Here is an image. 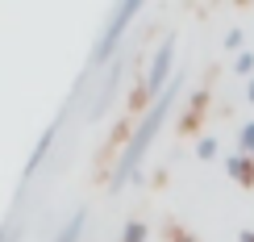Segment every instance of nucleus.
<instances>
[{
  "label": "nucleus",
  "mask_w": 254,
  "mask_h": 242,
  "mask_svg": "<svg viewBox=\"0 0 254 242\" xmlns=\"http://www.w3.org/2000/svg\"><path fill=\"white\" fill-rule=\"evenodd\" d=\"M175 96H179V80H171V83H167V92L150 104V113H146V117H142V125L133 130V138H129V146H125V155H121L117 171H113V180H109L113 188H121V184L137 171V163H142V155L150 151V142H154L158 125H163V121H167V113H171V100H175Z\"/></svg>",
  "instance_id": "obj_1"
},
{
  "label": "nucleus",
  "mask_w": 254,
  "mask_h": 242,
  "mask_svg": "<svg viewBox=\"0 0 254 242\" xmlns=\"http://www.w3.org/2000/svg\"><path fill=\"white\" fill-rule=\"evenodd\" d=\"M171 59H175V38H167L163 46L154 50V59H150V71H146V96L150 100H158L167 92V83H171Z\"/></svg>",
  "instance_id": "obj_2"
},
{
  "label": "nucleus",
  "mask_w": 254,
  "mask_h": 242,
  "mask_svg": "<svg viewBox=\"0 0 254 242\" xmlns=\"http://www.w3.org/2000/svg\"><path fill=\"white\" fill-rule=\"evenodd\" d=\"M137 8H142V4H137V0H129V4H121V8H117V17L109 21V34L100 38V46H96V55H92V59H96V63H104V59L113 55V46H117V38H121V29H125V25H129V21L137 17Z\"/></svg>",
  "instance_id": "obj_3"
},
{
  "label": "nucleus",
  "mask_w": 254,
  "mask_h": 242,
  "mask_svg": "<svg viewBox=\"0 0 254 242\" xmlns=\"http://www.w3.org/2000/svg\"><path fill=\"white\" fill-rule=\"evenodd\" d=\"M225 167H229V180H238V184H246V188L254 184V159H250V155H234Z\"/></svg>",
  "instance_id": "obj_4"
},
{
  "label": "nucleus",
  "mask_w": 254,
  "mask_h": 242,
  "mask_svg": "<svg viewBox=\"0 0 254 242\" xmlns=\"http://www.w3.org/2000/svg\"><path fill=\"white\" fill-rule=\"evenodd\" d=\"M50 142H55V125H50V130H46V134H42V138H38V146H34V155H29V167H25V175H34V171H38L42 155L50 151Z\"/></svg>",
  "instance_id": "obj_5"
},
{
  "label": "nucleus",
  "mask_w": 254,
  "mask_h": 242,
  "mask_svg": "<svg viewBox=\"0 0 254 242\" xmlns=\"http://www.w3.org/2000/svg\"><path fill=\"white\" fill-rule=\"evenodd\" d=\"M79 234H83V209H79V213L59 230V234H55V242H79Z\"/></svg>",
  "instance_id": "obj_6"
},
{
  "label": "nucleus",
  "mask_w": 254,
  "mask_h": 242,
  "mask_svg": "<svg viewBox=\"0 0 254 242\" xmlns=\"http://www.w3.org/2000/svg\"><path fill=\"white\" fill-rule=\"evenodd\" d=\"M146 234H150L146 222H129V226H125V234H121V242H146Z\"/></svg>",
  "instance_id": "obj_7"
},
{
  "label": "nucleus",
  "mask_w": 254,
  "mask_h": 242,
  "mask_svg": "<svg viewBox=\"0 0 254 242\" xmlns=\"http://www.w3.org/2000/svg\"><path fill=\"white\" fill-rule=\"evenodd\" d=\"M238 146H242V155H254V121H250V125H242Z\"/></svg>",
  "instance_id": "obj_8"
},
{
  "label": "nucleus",
  "mask_w": 254,
  "mask_h": 242,
  "mask_svg": "<svg viewBox=\"0 0 254 242\" xmlns=\"http://www.w3.org/2000/svg\"><path fill=\"white\" fill-rule=\"evenodd\" d=\"M234 71H238V76H254V55H250V50H242V55H238Z\"/></svg>",
  "instance_id": "obj_9"
},
{
  "label": "nucleus",
  "mask_w": 254,
  "mask_h": 242,
  "mask_svg": "<svg viewBox=\"0 0 254 242\" xmlns=\"http://www.w3.org/2000/svg\"><path fill=\"white\" fill-rule=\"evenodd\" d=\"M196 151H200V159H213V155H217V138H200Z\"/></svg>",
  "instance_id": "obj_10"
},
{
  "label": "nucleus",
  "mask_w": 254,
  "mask_h": 242,
  "mask_svg": "<svg viewBox=\"0 0 254 242\" xmlns=\"http://www.w3.org/2000/svg\"><path fill=\"white\" fill-rule=\"evenodd\" d=\"M225 46H229V50H242V29H229V34H225Z\"/></svg>",
  "instance_id": "obj_11"
},
{
  "label": "nucleus",
  "mask_w": 254,
  "mask_h": 242,
  "mask_svg": "<svg viewBox=\"0 0 254 242\" xmlns=\"http://www.w3.org/2000/svg\"><path fill=\"white\" fill-rule=\"evenodd\" d=\"M171 242H196V238L188 234V230H171Z\"/></svg>",
  "instance_id": "obj_12"
},
{
  "label": "nucleus",
  "mask_w": 254,
  "mask_h": 242,
  "mask_svg": "<svg viewBox=\"0 0 254 242\" xmlns=\"http://www.w3.org/2000/svg\"><path fill=\"white\" fill-rule=\"evenodd\" d=\"M238 242H254V230H242V238Z\"/></svg>",
  "instance_id": "obj_13"
},
{
  "label": "nucleus",
  "mask_w": 254,
  "mask_h": 242,
  "mask_svg": "<svg viewBox=\"0 0 254 242\" xmlns=\"http://www.w3.org/2000/svg\"><path fill=\"white\" fill-rule=\"evenodd\" d=\"M246 96H250V100H254V76H250V88H246Z\"/></svg>",
  "instance_id": "obj_14"
},
{
  "label": "nucleus",
  "mask_w": 254,
  "mask_h": 242,
  "mask_svg": "<svg viewBox=\"0 0 254 242\" xmlns=\"http://www.w3.org/2000/svg\"><path fill=\"white\" fill-rule=\"evenodd\" d=\"M4 242H8V238H4ZM13 242H17V234H13Z\"/></svg>",
  "instance_id": "obj_15"
}]
</instances>
